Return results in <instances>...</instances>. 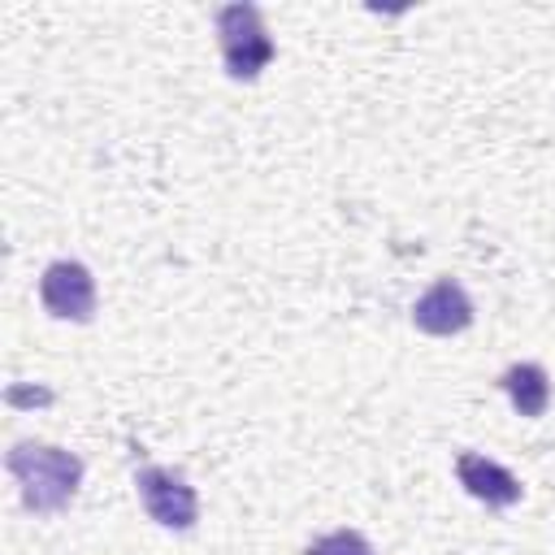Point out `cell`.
<instances>
[{
  "label": "cell",
  "mask_w": 555,
  "mask_h": 555,
  "mask_svg": "<svg viewBox=\"0 0 555 555\" xmlns=\"http://www.w3.org/2000/svg\"><path fill=\"white\" fill-rule=\"evenodd\" d=\"M4 468L13 473L22 503L35 516L65 512L82 481V460L65 447H48V442H13V451L4 455Z\"/></svg>",
  "instance_id": "6da1fadb"
},
{
  "label": "cell",
  "mask_w": 555,
  "mask_h": 555,
  "mask_svg": "<svg viewBox=\"0 0 555 555\" xmlns=\"http://www.w3.org/2000/svg\"><path fill=\"white\" fill-rule=\"evenodd\" d=\"M217 35H221L225 74L238 78V82H251L273 61V39H269L256 4H225V9H217Z\"/></svg>",
  "instance_id": "7a4b0ae2"
},
{
  "label": "cell",
  "mask_w": 555,
  "mask_h": 555,
  "mask_svg": "<svg viewBox=\"0 0 555 555\" xmlns=\"http://www.w3.org/2000/svg\"><path fill=\"white\" fill-rule=\"evenodd\" d=\"M134 490H139L143 512L165 529H191L195 516H199V499L186 486V477H178L160 464H143L134 473Z\"/></svg>",
  "instance_id": "3957f363"
},
{
  "label": "cell",
  "mask_w": 555,
  "mask_h": 555,
  "mask_svg": "<svg viewBox=\"0 0 555 555\" xmlns=\"http://www.w3.org/2000/svg\"><path fill=\"white\" fill-rule=\"evenodd\" d=\"M39 299L56 321H91L95 317V282L78 260H52L39 278Z\"/></svg>",
  "instance_id": "277c9868"
},
{
  "label": "cell",
  "mask_w": 555,
  "mask_h": 555,
  "mask_svg": "<svg viewBox=\"0 0 555 555\" xmlns=\"http://www.w3.org/2000/svg\"><path fill=\"white\" fill-rule=\"evenodd\" d=\"M412 325L421 334H434V338H451V334L468 330L473 325V299H468V291L455 278H438L412 304Z\"/></svg>",
  "instance_id": "5b68a950"
},
{
  "label": "cell",
  "mask_w": 555,
  "mask_h": 555,
  "mask_svg": "<svg viewBox=\"0 0 555 555\" xmlns=\"http://www.w3.org/2000/svg\"><path fill=\"white\" fill-rule=\"evenodd\" d=\"M455 477H460V486H464L477 503H486V507H512V503H520V494H525V486H520L516 473H507L499 460L477 455V451H464V455L455 460Z\"/></svg>",
  "instance_id": "8992f818"
},
{
  "label": "cell",
  "mask_w": 555,
  "mask_h": 555,
  "mask_svg": "<svg viewBox=\"0 0 555 555\" xmlns=\"http://www.w3.org/2000/svg\"><path fill=\"white\" fill-rule=\"evenodd\" d=\"M499 386L507 390L512 408H516L520 416H529V421H533V416H542V412H546V403H551V377H546V369H542V364H533V360L503 369Z\"/></svg>",
  "instance_id": "52a82bcc"
},
{
  "label": "cell",
  "mask_w": 555,
  "mask_h": 555,
  "mask_svg": "<svg viewBox=\"0 0 555 555\" xmlns=\"http://www.w3.org/2000/svg\"><path fill=\"white\" fill-rule=\"evenodd\" d=\"M304 555H373V546H369V538L356 533V529H334V533L317 538Z\"/></svg>",
  "instance_id": "ba28073f"
}]
</instances>
